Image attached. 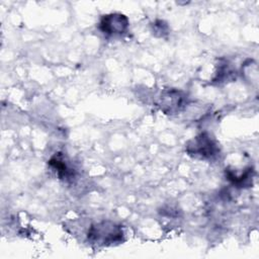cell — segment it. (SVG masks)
<instances>
[{"label": "cell", "mask_w": 259, "mask_h": 259, "mask_svg": "<svg viewBox=\"0 0 259 259\" xmlns=\"http://www.w3.org/2000/svg\"><path fill=\"white\" fill-rule=\"evenodd\" d=\"M88 240L97 245H113L122 241L123 231L120 225L111 221H103L92 225L87 234Z\"/></svg>", "instance_id": "obj_1"}, {"label": "cell", "mask_w": 259, "mask_h": 259, "mask_svg": "<svg viewBox=\"0 0 259 259\" xmlns=\"http://www.w3.org/2000/svg\"><path fill=\"white\" fill-rule=\"evenodd\" d=\"M185 150L189 156L194 158L211 159L218 154L219 147L208 134L202 133L188 141Z\"/></svg>", "instance_id": "obj_2"}, {"label": "cell", "mask_w": 259, "mask_h": 259, "mask_svg": "<svg viewBox=\"0 0 259 259\" xmlns=\"http://www.w3.org/2000/svg\"><path fill=\"white\" fill-rule=\"evenodd\" d=\"M186 102L183 92L177 89L164 90L159 97V107L165 114H176L180 112Z\"/></svg>", "instance_id": "obj_3"}, {"label": "cell", "mask_w": 259, "mask_h": 259, "mask_svg": "<svg viewBox=\"0 0 259 259\" xmlns=\"http://www.w3.org/2000/svg\"><path fill=\"white\" fill-rule=\"evenodd\" d=\"M128 19L121 13H109L103 15L99 21V29L108 35L122 34L128 27Z\"/></svg>", "instance_id": "obj_4"}, {"label": "cell", "mask_w": 259, "mask_h": 259, "mask_svg": "<svg viewBox=\"0 0 259 259\" xmlns=\"http://www.w3.org/2000/svg\"><path fill=\"white\" fill-rule=\"evenodd\" d=\"M49 165L61 179L69 178L71 175H73L72 169L67 165L64 157L61 154H57L52 157L49 161Z\"/></svg>", "instance_id": "obj_5"}, {"label": "cell", "mask_w": 259, "mask_h": 259, "mask_svg": "<svg viewBox=\"0 0 259 259\" xmlns=\"http://www.w3.org/2000/svg\"><path fill=\"white\" fill-rule=\"evenodd\" d=\"M233 70L230 69V65L228 64V62H225L224 64H220L219 65V70L217 72V76L214 78V81H225V80H229L231 78V76L233 75Z\"/></svg>", "instance_id": "obj_6"}, {"label": "cell", "mask_w": 259, "mask_h": 259, "mask_svg": "<svg viewBox=\"0 0 259 259\" xmlns=\"http://www.w3.org/2000/svg\"><path fill=\"white\" fill-rule=\"evenodd\" d=\"M153 31L157 35L163 36V35L168 33V25L164 21H162V20H157L153 24Z\"/></svg>", "instance_id": "obj_7"}]
</instances>
